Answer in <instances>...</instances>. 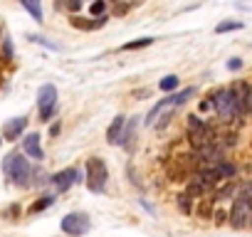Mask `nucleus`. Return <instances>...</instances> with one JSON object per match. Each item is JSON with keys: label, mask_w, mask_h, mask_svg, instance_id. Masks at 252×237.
<instances>
[{"label": "nucleus", "mask_w": 252, "mask_h": 237, "mask_svg": "<svg viewBox=\"0 0 252 237\" xmlns=\"http://www.w3.org/2000/svg\"><path fill=\"white\" fill-rule=\"evenodd\" d=\"M210 106H213V111L218 114V118H222V121H240V118L245 116L235 87H222V89L213 91Z\"/></svg>", "instance_id": "nucleus-1"}, {"label": "nucleus", "mask_w": 252, "mask_h": 237, "mask_svg": "<svg viewBox=\"0 0 252 237\" xmlns=\"http://www.w3.org/2000/svg\"><path fill=\"white\" fill-rule=\"evenodd\" d=\"M230 225L235 230H245L252 220V183H245L237 193H235V203L230 210Z\"/></svg>", "instance_id": "nucleus-2"}, {"label": "nucleus", "mask_w": 252, "mask_h": 237, "mask_svg": "<svg viewBox=\"0 0 252 237\" xmlns=\"http://www.w3.org/2000/svg\"><path fill=\"white\" fill-rule=\"evenodd\" d=\"M3 171H5V176L10 178L13 185H18V188L32 185V168H30V163H28L25 156H20V153H15V151L8 153L5 161H3Z\"/></svg>", "instance_id": "nucleus-3"}, {"label": "nucleus", "mask_w": 252, "mask_h": 237, "mask_svg": "<svg viewBox=\"0 0 252 237\" xmlns=\"http://www.w3.org/2000/svg\"><path fill=\"white\" fill-rule=\"evenodd\" d=\"M106 180H109V168L101 158H87V166H84V183L89 188V193L99 195L106 190Z\"/></svg>", "instance_id": "nucleus-4"}, {"label": "nucleus", "mask_w": 252, "mask_h": 237, "mask_svg": "<svg viewBox=\"0 0 252 237\" xmlns=\"http://www.w3.org/2000/svg\"><path fill=\"white\" fill-rule=\"evenodd\" d=\"M195 94H198V89H195V87H186V89H181V91H171L166 99H158V104L146 114V124H149V126H154L161 111H166V109H178V106H183L188 99H193Z\"/></svg>", "instance_id": "nucleus-5"}, {"label": "nucleus", "mask_w": 252, "mask_h": 237, "mask_svg": "<svg viewBox=\"0 0 252 237\" xmlns=\"http://www.w3.org/2000/svg\"><path fill=\"white\" fill-rule=\"evenodd\" d=\"M57 111V87L55 84H42L37 91V114H40V121L47 124L50 118Z\"/></svg>", "instance_id": "nucleus-6"}, {"label": "nucleus", "mask_w": 252, "mask_h": 237, "mask_svg": "<svg viewBox=\"0 0 252 237\" xmlns=\"http://www.w3.org/2000/svg\"><path fill=\"white\" fill-rule=\"evenodd\" d=\"M188 139L190 144L198 148V146H205V144H213L218 141L213 126H208L200 116H188Z\"/></svg>", "instance_id": "nucleus-7"}, {"label": "nucleus", "mask_w": 252, "mask_h": 237, "mask_svg": "<svg viewBox=\"0 0 252 237\" xmlns=\"http://www.w3.org/2000/svg\"><path fill=\"white\" fill-rule=\"evenodd\" d=\"M92 227V220L87 212H69L62 217V232L64 235H72V237H82L87 235Z\"/></svg>", "instance_id": "nucleus-8"}, {"label": "nucleus", "mask_w": 252, "mask_h": 237, "mask_svg": "<svg viewBox=\"0 0 252 237\" xmlns=\"http://www.w3.org/2000/svg\"><path fill=\"white\" fill-rule=\"evenodd\" d=\"M82 180V171L79 168H64V171H60V173H55L52 178H50V183L55 185V190H60V193H64V190H69L74 183H79Z\"/></svg>", "instance_id": "nucleus-9"}, {"label": "nucleus", "mask_w": 252, "mask_h": 237, "mask_svg": "<svg viewBox=\"0 0 252 237\" xmlns=\"http://www.w3.org/2000/svg\"><path fill=\"white\" fill-rule=\"evenodd\" d=\"M25 129H28V116H15V118H10V121L3 126V139L18 141L25 134Z\"/></svg>", "instance_id": "nucleus-10"}, {"label": "nucleus", "mask_w": 252, "mask_h": 237, "mask_svg": "<svg viewBox=\"0 0 252 237\" xmlns=\"http://www.w3.org/2000/svg\"><path fill=\"white\" fill-rule=\"evenodd\" d=\"M106 13L104 15H99V18H79V15H72L69 18V25L72 28H77V30H87V32H92V30H99V28H104L106 25Z\"/></svg>", "instance_id": "nucleus-11"}, {"label": "nucleus", "mask_w": 252, "mask_h": 237, "mask_svg": "<svg viewBox=\"0 0 252 237\" xmlns=\"http://www.w3.org/2000/svg\"><path fill=\"white\" fill-rule=\"evenodd\" d=\"M23 148L35 161H42L45 158V151H42V144H40V134H25L23 136Z\"/></svg>", "instance_id": "nucleus-12"}, {"label": "nucleus", "mask_w": 252, "mask_h": 237, "mask_svg": "<svg viewBox=\"0 0 252 237\" xmlns=\"http://www.w3.org/2000/svg\"><path fill=\"white\" fill-rule=\"evenodd\" d=\"M232 87H235V91H237V96H240V104H242L245 116H252V84H247V82H235Z\"/></svg>", "instance_id": "nucleus-13"}, {"label": "nucleus", "mask_w": 252, "mask_h": 237, "mask_svg": "<svg viewBox=\"0 0 252 237\" xmlns=\"http://www.w3.org/2000/svg\"><path fill=\"white\" fill-rule=\"evenodd\" d=\"M136 129H139V116H131L124 126V134H121V144L126 151H134V136H136Z\"/></svg>", "instance_id": "nucleus-14"}, {"label": "nucleus", "mask_w": 252, "mask_h": 237, "mask_svg": "<svg viewBox=\"0 0 252 237\" xmlns=\"http://www.w3.org/2000/svg\"><path fill=\"white\" fill-rule=\"evenodd\" d=\"M124 126H126V118L119 114V116L114 118V121H111V126L106 129V144H109V146H119V144H121Z\"/></svg>", "instance_id": "nucleus-15"}, {"label": "nucleus", "mask_w": 252, "mask_h": 237, "mask_svg": "<svg viewBox=\"0 0 252 237\" xmlns=\"http://www.w3.org/2000/svg\"><path fill=\"white\" fill-rule=\"evenodd\" d=\"M210 168L215 171V176H218L220 180H227V178H235V173H237V168H235L232 163H227L225 158H222V161H218V163H213Z\"/></svg>", "instance_id": "nucleus-16"}, {"label": "nucleus", "mask_w": 252, "mask_h": 237, "mask_svg": "<svg viewBox=\"0 0 252 237\" xmlns=\"http://www.w3.org/2000/svg\"><path fill=\"white\" fill-rule=\"evenodd\" d=\"M20 5L37 20V23H42L45 20V13H42V0H20Z\"/></svg>", "instance_id": "nucleus-17"}, {"label": "nucleus", "mask_w": 252, "mask_h": 237, "mask_svg": "<svg viewBox=\"0 0 252 237\" xmlns=\"http://www.w3.org/2000/svg\"><path fill=\"white\" fill-rule=\"evenodd\" d=\"M178 84H181L178 74H166V77L158 82V89H161V91H166V94H171V91H176V89H178Z\"/></svg>", "instance_id": "nucleus-18"}, {"label": "nucleus", "mask_w": 252, "mask_h": 237, "mask_svg": "<svg viewBox=\"0 0 252 237\" xmlns=\"http://www.w3.org/2000/svg\"><path fill=\"white\" fill-rule=\"evenodd\" d=\"M151 45H154V37H141V40L121 45V52H134V50H144V47H151Z\"/></svg>", "instance_id": "nucleus-19"}, {"label": "nucleus", "mask_w": 252, "mask_h": 237, "mask_svg": "<svg viewBox=\"0 0 252 237\" xmlns=\"http://www.w3.org/2000/svg\"><path fill=\"white\" fill-rule=\"evenodd\" d=\"M232 30H242V23H240V20H225V23H220V25L215 28L218 35H222V32H232Z\"/></svg>", "instance_id": "nucleus-20"}, {"label": "nucleus", "mask_w": 252, "mask_h": 237, "mask_svg": "<svg viewBox=\"0 0 252 237\" xmlns=\"http://www.w3.org/2000/svg\"><path fill=\"white\" fill-rule=\"evenodd\" d=\"M52 203H55V198H52V195H42L40 200H35V203H32L30 212H42V210H45V207H50Z\"/></svg>", "instance_id": "nucleus-21"}, {"label": "nucleus", "mask_w": 252, "mask_h": 237, "mask_svg": "<svg viewBox=\"0 0 252 237\" xmlns=\"http://www.w3.org/2000/svg\"><path fill=\"white\" fill-rule=\"evenodd\" d=\"M176 203H178V207H181V212H186V215H190V203H193V198H190L188 193H181V195L176 198Z\"/></svg>", "instance_id": "nucleus-22"}, {"label": "nucleus", "mask_w": 252, "mask_h": 237, "mask_svg": "<svg viewBox=\"0 0 252 237\" xmlns=\"http://www.w3.org/2000/svg\"><path fill=\"white\" fill-rule=\"evenodd\" d=\"M104 13H106V0H94V3H92V15L99 18Z\"/></svg>", "instance_id": "nucleus-23"}, {"label": "nucleus", "mask_w": 252, "mask_h": 237, "mask_svg": "<svg viewBox=\"0 0 252 237\" xmlns=\"http://www.w3.org/2000/svg\"><path fill=\"white\" fill-rule=\"evenodd\" d=\"M20 212H23V210H20V205L15 203V205H10V207H5V210H3V217H8V220H15Z\"/></svg>", "instance_id": "nucleus-24"}, {"label": "nucleus", "mask_w": 252, "mask_h": 237, "mask_svg": "<svg viewBox=\"0 0 252 237\" xmlns=\"http://www.w3.org/2000/svg\"><path fill=\"white\" fill-rule=\"evenodd\" d=\"M28 40H32V42H37V45H45V47H50V50H57V45H52L47 37H40V35H28Z\"/></svg>", "instance_id": "nucleus-25"}, {"label": "nucleus", "mask_w": 252, "mask_h": 237, "mask_svg": "<svg viewBox=\"0 0 252 237\" xmlns=\"http://www.w3.org/2000/svg\"><path fill=\"white\" fill-rule=\"evenodd\" d=\"M3 59H13V42H10V37L3 40Z\"/></svg>", "instance_id": "nucleus-26"}, {"label": "nucleus", "mask_w": 252, "mask_h": 237, "mask_svg": "<svg viewBox=\"0 0 252 237\" xmlns=\"http://www.w3.org/2000/svg\"><path fill=\"white\" fill-rule=\"evenodd\" d=\"M62 5H64V8H69L72 13H77V10H82V0H64Z\"/></svg>", "instance_id": "nucleus-27"}, {"label": "nucleus", "mask_w": 252, "mask_h": 237, "mask_svg": "<svg viewBox=\"0 0 252 237\" xmlns=\"http://www.w3.org/2000/svg\"><path fill=\"white\" fill-rule=\"evenodd\" d=\"M240 67H242V59H240V57H232V59L227 62V69H232V72L240 69Z\"/></svg>", "instance_id": "nucleus-28"}, {"label": "nucleus", "mask_w": 252, "mask_h": 237, "mask_svg": "<svg viewBox=\"0 0 252 237\" xmlns=\"http://www.w3.org/2000/svg\"><path fill=\"white\" fill-rule=\"evenodd\" d=\"M60 131H62V124L57 121V124H52V129H50V136H57Z\"/></svg>", "instance_id": "nucleus-29"}, {"label": "nucleus", "mask_w": 252, "mask_h": 237, "mask_svg": "<svg viewBox=\"0 0 252 237\" xmlns=\"http://www.w3.org/2000/svg\"><path fill=\"white\" fill-rule=\"evenodd\" d=\"M215 222H218V225L225 222V212H215Z\"/></svg>", "instance_id": "nucleus-30"}, {"label": "nucleus", "mask_w": 252, "mask_h": 237, "mask_svg": "<svg viewBox=\"0 0 252 237\" xmlns=\"http://www.w3.org/2000/svg\"><path fill=\"white\" fill-rule=\"evenodd\" d=\"M250 227H252V220H250Z\"/></svg>", "instance_id": "nucleus-31"}, {"label": "nucleus", "mask_w": 252, "mask_h": 237, "mask_svg": "<svg viewBox=\"0 0 252 237\" xmlns=\"http://www.w3.org/2000/svg\"><path fill=\"white\" fill-rule=\"evenodd\" d=\"M0 59H3V55H0Z\"/></svg>", "instance_id": "nucleus-32"}, {"label": "nucleus", "mask_w": 252, "mask_h": 237, "mask_svg": "<svg viewBox=\"0 0 252 237\" xmlns=\"http://www.w3.org/2000/svg\"><path fill=\"white\" fill-rule=\"evenodd\" d=\"M0 141H3V139H0Z\"/></svg>", "instance_id": "nucleus-33"}]
</instances>
